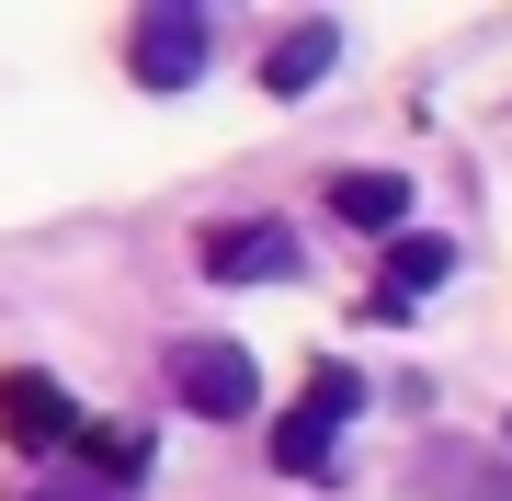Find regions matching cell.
Returning <instances> with one entry per match:
<instances>
[{"instance_id":"obj_2","label":"cell","mask_w":512,"mask_h":501,"mask_svg":"<svg viewBox=\"0 0 512 501\" xmlns=\"http://www.w3.org/2000/svg\"><path fill=\"white\" fill-rule=\"evenodd\" d=\"M353 410H365V388H353L342 365H319V376H308V399L274 422V467H285V479H330V433H342Z\"/></svg>"},{"instance_id":"obj_6","label":"cell","mask_w":512,"mask_h":501,"mask_svg":"<svg viewBox=\"0 0 512 501\" xmlns=\"http://www.w3.org/2000/svg\"><path fill=\"white\" fill-rule=\"evenodd\" d=\"M330 217H353L365 240H410V183L399 171H330Z\"/></svg>"},{"instance_id":"obj_7","label":"cell","mask_w":512,"mask_h":501,"mask_svg":"<svg viewBox=\"0 0 512 501\" xmlns=\"http://www.w3.org/2000/svg\"><path fill=\"white\" fill-rule=\"evenodd\" d=\"M0 433H12V445H69L80 410L57 399V376H0Z\"/></svg>"},{"instance_id":"obj_9","label":"cell","mask_w":512,"mask_h":501,"mask_svg":"<svg viewBox=\"0 0 512 501\" xmlns=\"http://www.w3.org/2000/svg\"><path fill=\"white\" fill-rule=\"evenodd\" d=\"M35 501H137V490H103V479H92V490H35Z\"/></svg>"},{"instance_id":"obj_8","label":"cell","mask_w":512,"mask_h":501,"mask_svg":"<svg viewBox=\"0 0 512 501\" xmlns=\"http://www.w3.org/2000/svg\"><path fill=\"white\" fill-rule=\"evenodd\" d=\"M330 57H342V23H296V35L262 57V92H285V103H296V92H319Z\"/></svg>"},{"instance_id":"obj_5","label":"cell","mask_w":512,"mask_h":501,"mask_svg":"<svg viewBox=\"0 0 512 501\" xmlns=\"http://www.w3.org/2000/svg\"><path fill=\"white\" fill-rule=\"evenodd\" d=\"M456 274V240H433V228H410V240H387V262H376V285H365V319H410L433 285Z\"/></svg>"},{"instance_id":"obj_4","label":"cell","mask_w":512,"mask_h":501,"mask_svg":"<svg viewBox=\"0 0 512 501\" xmlns=\"http://www.w3.org/2000/svg\"><path fill=\"white\" fill-rule=\"evenodd\" d=\"M171 399L205 410V422H251V353L239 342H171Z\"/></svg>"},{"instance_id":"obj_3","label":"cell","mask_w":512,"mask_h":501,"mask_svg":"<svg viewBox=\"0 0 512 501\" xmlns=\"http://www.w3.org/2000/svg\"><path fill=\"white\" fill-rule=\"evenodd\" d=\"M205 274H217V285H296L308 251H296L285 217H217V228H205Z\"/></svg>"},{"instance_id":"obj_1","label":"cell","mask_w":512,"mask_h":501,"mask_svg":"<svg viewBox=\"0 0 512 501\" xmlns=\"http://www.w3.org/2000/svg\"><path fill=\"white\" fill-rule=\"evenodd\" d=\"M205 69H217V23L205 12H137L126 23V80L137 92H183Z\"/></svg>"}]
</instances>
